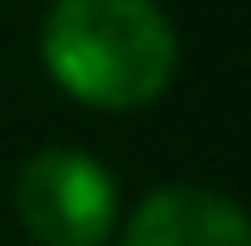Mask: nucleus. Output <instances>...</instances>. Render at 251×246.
<instances>
[{
	"label": "nucleus",
	"mask_w": 251,
	"mask_h": 246,
	"mask_svg": "<svg viewBox=\"0 0 251 246\" xmlns=\"http://www.w3.org/2000/svg\"><path fill=\"white\" fill-rule=\"evenodd\" d=\"M39 56L73 101L134 112L168 90L179 39L156 0H50Z\"/></svg>",
	"instance_id": "nucleus-1"
},
{
	"label": "nucleus",
	"mask_w": 251,
	"mask_h": 246,
	"mask_svg": "<svg viewBox=\"0 0 251 246\" xmlns=\"http://www.w3.org/2000/svg\"><path fill=\"white\" fill-rule=\"evenodd\" d=\"M17 219L39 246H106L117 179L78 146H45L17 168Z\"/></svg>",
	"instance_id": "nucleus-2"
},
{
	"label": "nucleus",
	"mask_w": 251,
	"mask_h": 246,
	"mask_svg": "<svg viewBox=\"0 0 251 246\" xmlns=\"http://www.w3.org/2000/svg\"><path fill=\"white\" fill-rule=\"evenodd\" d=\"M123 246H251V224L206 185H162L128 213Z\"/></svg>",
	"instance_id": "nucleus-3"
}]
</instances>
